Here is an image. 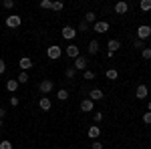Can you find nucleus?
<instances>
[{
  "label": "nucleus",
  "mask_w": 151,
  "mask_h": 149,
  "mask_svg": "<svg viewBox=\"0 0 151 149\" xmlns=\"http://www.w3.org/2000/svg\"><path fill=\"white\" fill-rule=\"evenodd\" d=\"M83 79H85V81H93V79H95V73H93V71H89V69H87L85 73H83Z\"/></svg>",
  "instance_id": "393cba45"
},
{
  "label": "nucleus",
  "mask_w": 151,
  "mask_h": 149,
  "mask_svg": "<svg viewBox=\"0 0 151 149\" xmlns=\"http://www.w3.org/2000/svg\"><path fill=\"white\" fill-rule=\"evenodd\" d=\"M4 115H6V111H4V109L0 107V119H4Z\"/></svg>",
  "instance_id": "4c0bfd02"
},
{
  "label": "nucleus",
  "mask_w": 151,
  "mask_h": 149,
  "mask_svg": "<svg viewBox=\"0 0 151 149\" xmlns=\"http://www.w3.org/2000/svg\"><path fill=\"white\" fill-rule=\"evenodd\" d=\"M141 57L145 58V60H149V58H151V48H147V46H145V48L141 50Z\"/></svg>",
  "instance_id": "a878e982"
},
{
  "label": "nucleus",
  "mask_w": 151,
  "mask_h": 149,
  "mask_svg": "<svg viewBox=\"0 0 151 149\" xmlns=\"http://www.w3.org/2000/svg\"><path fill=\"white\" fill-rule=\"evenodd\" d=\"M107 46H109V53H115V50H119V48H121V42H119L117 38H111V40L107 42Z\"/></svg>",
  "instance_id": "2eb2a0df"
},
{
  "label": "nucleus",
  "mask_w": 151,
  "mask_h": 149,
  "mask_svg": "<svg viewBox=\"0 0 151 149\" xmlns=\"http://www.w3.org/2000/svg\"><path fill=\"white\" fill-rule=\"evenodd\" d=\"M149 149H151V147H149Z\"/></svg>",
  "instance_id": "a19ab883"
},
{
  "label": "nucleus",
  "mask_w": 151,
  "mask_h": 149,
  "mask_svg": "<svg viewBox=\"0 0 151 149\" xmlns=\"http://www.w3.org/2000/svg\"><path fill=\"white\" fill-rule=\"evenodd\" d=\"M2 6H4V8H12V6H14V2H12V0H4V2H2Z\"/></svg>",
  "instance_id": "c9c22d12"
},
{
  "label": "nucleus",
  "mask_w": 151,
  "mask_h": 149,
  "mask_svg": "<svg viewBox=\"0 0 151 149\" xmlns=\"http://www.w3.org/2000/svg\"><path fill=\"white\" fill-rule=\"evenodd\" d=\"M18 87H20V83H18V81H16V79H10V81H8V83H6V89H8V91H10V93H14V91H16V89H18Z\"/></svg>",
  "instance_id": "a211bd4d"
},
{
  "label": "nucleus",
  "mask_w": 151,
  "mask_h": 149,
  "mask_svg": "<svg viewBox=\"0 0 151 149\" xmlns=\"http://www.w3.org/2000/svg\"><path fill=\"white\" fill-rule=\"evenodd\" d=\"M93 119H95V125H97V123L103 119V113H99V111H97V113H93Z\"/></svg>",
  "instance_id": "f704fd0d"
},
{
  "label": "nucleus",
  "mask_w": 151,
  "mask_h": 149,
  "mask_svg": "<svg viewBox=\"0 0 151 149\" xmlns=\"http://www.w3.org/2000/svg\"><path fill=\"white\" fill-rule=\"evenodd\" d=\"M149 36H151V26H149V24H141L139 28H137V38L145 42Z\"/></svg>",
  "instance_id": "f03ea898"
},
{
  "label": "nucleus",
  "mask_w": 151,
  "mask_h": 149,
  "mask_svg": "<svg viewBox=\"0 0 151 149\" xmlns=\"http://www.w3.org/2000/svg\"><path fill=\"white\" fill-rule=\"evenodd\" d=\"M75 75H77V71L73 69V67H67V69H65V77H67V79H75Z\"/></svg>",
  "instance_id": "5701e85b"
},
{
  "label": "nucleus",
  "mask_w": 151,
  "mask_h": 149,
  "mask_svg": "<svg viewBox=\"0 0 151 149\" xmlns=\"http://www.w3.org/2000/svg\"><path fill=\"white\" fill-rule=\"evenodd\" d=\"M16 81H18V83H20V85H26V83H28V81H30V79H28V73H24V71H22V73H20V75H18V79H16Z\"/></svg>",
  "instance_id": "b1692460"
},
{
  "label": "nucleus",
  "mask_w": 151,
  "mask_h": 149,
  "mask_svg": "<svg viewBox=\"0 0 151 149\" xmlns=\"http://www.w3.org/2000/svg\"><path fill=\"white\" fill-rule=\"evenodd\" d=\"M91 149H103V143H101L99 139H95V141H93V145H91Z\"/></svg>",
  "instance_id": "7c9ffc66"
},
{
  "label": "nucleus",
  "mask_w": 151,
  "mask_h": 149,
  "mask_svg": "<svg viewBox=\"0 0 151 149\" xmlns=\"http://www.w3.org/2000/svg\"><path fill=\"white\" fill-rule=\"evenodd\" d=\"M93 28H95V32H107L109 30V22H103V20H97V22L93 24Z\"/></svg>",
  "instance_id": "6e6552de"
},
{
  "label": "nucleus",
  "mask_w": 151,
  "mask_h": 149,
  "mask_svg": "<svg viewBox=\"0 0 151 149\" xmlns=\"http://www.w3.org/2000/svg\"><path fill=\"white\" fill-rule=\"evenodd\" d=\"M105 75H107V79H109V81H117V79H119V73H117L115 69H109Z\"/></svg>",
  "instance_id": "412c9836"
},
{
  "label": "nucleus",
  "mask_w": 151,
  "mask_h": 149,
  "mask_svg": "<svg viewBox=\"0 0 151 149\" xmlns=\"http://www.w3.org/2000/svg\"><path fill=\"white\" fill-rule=\"evenodd\" d=\"M139 8L143 12H149L151 10V0H141V2H139Z\"/></svg>",
  "instance_id": "aec40b11"
},
{
  "label": "nucleus",
  "mask_w": 151,
  "mask_h": 149,
  "mask_svg": "<svg viewBox=\"0 0 151 149\" xmlns=\"http://www.w3.org/2000/svg\"><path fill=\"white\" fill-rule=\"evenodd\" d=\"M40 8H52V2L50 0H42L40 2Z\"/></svg>",
  "instance_id": "2f4dec72"
},
{
  "label": "nucleus",
  "mask_w": 151,
  "mask_h": 149,
  "mask_svg": "<svg viewBox=\"0 0 151 149\" xmlns=\"http://www.w3.org/2000/svg\"><path fill=\"white\" fill-rule=\"evenodd\" d=\"M143 123H147V125H151V111H147V113H143Z\"/></svg>",
  "instance_id": "c756f323"
},
{
  "label": "nucleus",
  "mask_w": 151,
  "mask_h": 149,
  "mask_svg": "<svg viewBox=\"0 0 151 149\" xmlns=\"http://www.w3.org/2000/svg\"><path fill=\"white\" fill-rule=\"evenodd\" d=\"M93 101H91V99H83L81 101V111H85V113H91V111H93Z\"/></svg>",
  "instance_id": "f8f14e48"
},
{
  "label": "nucleus",
  "mask_w": 151,
  "mask_h": 149,
  "mask_svg": "<svg viewBox=\"0 0 151 149\" xmlns=\"http://www.w3.org/2000/svg\"><path fill=\"white\" fill-rule=\"evenodd\" d=\"M87 65H89V58L85 57V55H81V57H77L75 58V63H73V69L75 71H87Z\"/></svg>",
  "instance_id": "f257e3e1"
},
{
  "label": "nucleus",
  "mask_w": 151,
  "mask_h": 149,
  "mask_svg": "<svg viewBox=\"0 0 151 149\" xmlns=\"http://www.w3.org/2000/svg\"><path fill=\"white\" fill-rule=\"evenodd\" d=\"M133 46H135V48H141V50H143V48H145V42H143V40H139V38H135V40H133Z\"/></svg>",
  "instance_id": "c85d7f7f"
},
{
  "label": "nucleus",
  "mask_w": 151,
  "mask_h": 149,
  "mask_svg": "<svg viewBox=\"0 0 151 149\" xmlns=\"http://www.w3.org/2000/svg\"><path fill=\"white\" fill-rule=\"evenodd\" d=\"M99 48H101L99 40H91V42H89V55H97V53H99Z\"/></svg>",
  "instance_id": "f3484780"
},
{
  "label": "nucleus",
  "mask_w": 151,
  "mask_h": 149,
  "mask_svg": "<svg viewBox=\"0 0 151 149\" xmlns=\"http://www.w3.org/2000/svg\"><path fill=\"white\" fill-rule=\"evenodd\" d=\"M63 8H65L63 2H52V10H63Z\"/></svg>",
  "instance_id": "473e14b6"
},
{
  "label": "nucleus",
  "mask_w": 151,
  "mask_h": 149,
  "mask_svg": "<svg viewBox=\"0 0 151 149\" xmlns=\"http://www.w3.org/2000/svg\"><path fill=\"white\" fill-rule=\"evenodd\" d=\"M60 35H63V38H67V40H73V38L77 36V30H75L73 26H63Z\"/></svg>",
  "instance_id": "423d86ee"
},
{
  "label": "nucleus",
  "mask_w": 151,
  "mask_h": 149,
  "mask_svg": "<svg viewBox=\"0 0 151 149\" xmlns=\"http://www.w3.org/2000/svg\"><path fill=\"white\" fill-rule=\"evenodd\" d=\"M18 67H20V69H22L24 73H26L28 69H32V60H30L28 57H22L20 60H18Z\"/></svg>",
  "instance_id": "9d476101"
},
{
  "label": "nucleus",
  "mask_w": 151,
  "mask_h": 149,
  "mask_svg": "<svg viewBox=\"0 0 151 149\" xmlns=\"http://www.w3.org/2000/svg\"><path fill=\"white\" fill-rule=\"evenodd\" d=\"M57 99H58V101H67V99H69V91H67V89L57 91Z\"/></svg>",
  "instance_id": "6ab92c4d"
},
{
  "label": "nucleus",
  "mask_w": 151,
  "mask_h": 149,
  "mask_svg": "<svg viewBox=\"0 0 151 149\" xmlns=\"http://www.w3.org/2000/svg\"><path fill=\"white\" fill-rule=\"evenodd\" d=\"M38 107H40L42 111H50V109H52V101H50L48 97H40V101H38Z\"/></svg>",
  "instance_id": "1a4fd4ad"
},
{
  "label": "nucleus",
  "mask_w": 151,
  "mask_h": 149,
  "mask_svg": "<svg viewBox=\"0 0 151 149\" xmlns=\"http://www.w3.org/2000/svg\"><path fill=\"white\" fill-rule=\"evenodd\" d=\"M52 89H55V81L45 79V81H40V83H38V91L42 93V95H48Z\"/></svg>",
  "instance_id": "7ed1b4c3"
},
{
  "label": "nucleus",
  "mask_w": 151,
  "mask_h": 149,
  "mask_svg": "<svg viewBox=\"0 0 151 149\" xmlns=\"http://www.w3.org/2000/svg\"><path fill=\"white\" fill-rule=\"evenodd\" d=\"M18 103H20V99H18L16 95H12V97H10V105H12V107H16Z\"/></svg>",
  "instance_id": "72a5a7b5"
},
{
  "label": "nucleus",
  "mask_w": 151,
  "mask_h": 149,
  "mask_svg": "<svg viewBox=\"0 0 151 149\" xmlns=\"http://www.w3.org/2000/svg\"><path fill=\"white\" fill-rule=\"evenodd\" d=\"M147 107H149V111H151V101H149V103H147Z\"/></svg>",
  "instance_id": "58836bf2"
},
{
  "label": "nucleus",
  "mask_w": 151,
  "mask_h": 149,
  "mask_svg": "<svg viewBox=\"0 0 151 149\" xmlns=\"http://www.w3.org/2000/svg\"><path fill=\"white\" fill-rule=\"evenodd\" d=\"M0 129H2V119H0Z\"/></svg>",
  "instance_id": "ea45409f"
},
{
  "label": "nucleus",
  "mask_w": 151,
  "mask_h": 149,
  "mask_svg": "<svg viewBox=\"0 0 151 149\" xmlns=\"http://www.w3.org/2000/svg\"><path fill=\"white\" fill-rule=\"evenodd\" d=\"M22 24V18L18 16V14H10V16H6V26L8 28H18Z\"/></svg>",
  "instance_id": "20e7f679"
},
{
  "label": "nucleus",
  "mask_w": 151,
  "mask_h": 149,
  "mask_svg": "<svg viewBox=\"0 0 151 149\" xmlns=\"http://www.w3.org/2000/svg\"><path fill=\"white\" fill-rule=\"evenodd\" d=\"M4 71H6V63H4V60H2V58H0V75H2V73H4Z\"/></svg>",
  "instance_id": "e433bc0d"
},
{
  "label": "nucleus",
  "mask_w": 151,
  "mask_h": 149,
  "mask_svg": "<svg viewBox=\"0 0 151 149\" xmlns=\"http://www.w3.org/2000/svg\"><path fill=\"white\" fill-rule=\"evenodd\" d=\"M89 137L91 139H99V135H101V129H99V125H93V127H89Z\"/></svg>",
  "instance_id": "dca6fc26"
},
{
  "label": "nucleus",
  "mask_w": 151,
  "mask_h": 149,
  "mask_svg": "<svg viewBox=\"0 0 151 149\" xmlns=\"http://www.w3.org/2000/svg\"><path fill=\"white\" fill-rule=\"evenodd\" d=\"M147 93H149L147 85H139V87L135 89V97H137V99H145V97H147Z\"/></svg>",
  "instance_id": "9b49d317"
},
{
  "label": "nucleus",
  "mask_w": 151,
  "mask_h": 149,
  "mask_svg": "<svg viewBox=\"0 0 151 149\" xmlns=\"http://www.w3.org/2000/svg\"><path fill=\"white\" fill-rule=\"evenodd\" d=\"M47 55H48V58L57 60V58H60V55H63V48L57 46V45H52V46H48V48H47Z\"/></svg>",
  "instance_id": "39448f33"
},
{
  "label": "nucleus",
  "mask_w": 151,
  "mask_h": 149,
  "mask_svg": "<svg viewBox=\"0 0 151 149\" xmlns=\"http://www.w3.org/2000/svg\"><path fill=\"white\" fill-rule=\"evenodd\" d=\"M89 99H91V101H101V99H103V91H101V89H91V91H89Z\"/></svg>",
  "instance_id": "ddd939ff"
},
{
  "label": "nucleus",
  "mask_w": 151,
  "mask_h": 149,
  "mask_svg": "<svg viewBox=\"0 0 151 149\" xmlns=\"http://www.w3.org/2000/svg\"><path fill=\"white\" fill-rule=\"evenodd\" d=\"M127 10H129L127 2H117V4H115V12H117V14H125Z\"/></svg>",
  "instance_id": "4468645a"
},
{
  "label": "nucleus",
  "mask_w": 151,
  "mask_h": 149,
  "mask_svg": "<svg viewBox=\"0 0 151 149\" xmlns=\"http://www.w3.org/2000/svg\"><path fill=\"white\" fill-rule=\"evenodd\" d=\"M83 20H85V22H89V24H91V22H97V14H95V12H87Z\"/></svg>",
  "instance_id": "4be33fe9"
},
{
  "label": "nucleus",
  "mask_w": 151,
  "mask_h": 149,
  "mask_svg": "<svg viewBox=\"0 0 151 149\" xmlns=\"http://www.w3.org/2000/svg\"><path fill=\"white\" fill-rule=\"evenodd\" d=\"M65 53H67V57H70V58H77V57H81V48H79L77 45H69Z\"/></svg>",
  "instance_id": "0eeeda50"
},
{
  "label": "nucleus",
  "mask_w": 151,
  "mask_h": 149,
  "mask_svg": "<svg viewBox=\"0 0 151 149\" xmlns=\"http://www.w3.org/2000/svg\"><path fill=\"white\" fill-rule=\"evenodd\" d=\"M87 30H89V22L81 20V22H79V32H87Z\"/></svg>",
  "instance_id": "cd10ccee"
},
{
  "label": "nucleus",
  "mask_w": 151,
  "mask_h": 149,
  "mask_svg": "<svg viewBox=\"0 0 151 149\" xmlns=\"http://www.w3.org/2000/svg\"><path fill=\"white\" fill-rule=\"evenodd\" d=\"M0 149H12V143L8 139H2V141H0Z\"/></svg>",
  "instance_id": "bb28decb"
}]
</instances>
